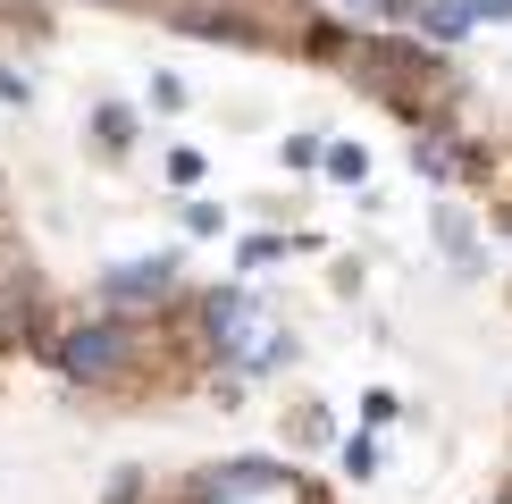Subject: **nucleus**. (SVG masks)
Returning a JSON list of instances; mask_svg holds the SVG:
<instances>
[{
    "instance_id": "obj_1",
    "label": "nucleus",
    "mask_w": 512,
    "mask_h": 504,
    "mask_svg": "<svg viewBox=\"0 0 512 504\" xmlns=\"http://www.w3.org/2000/svg\"><path fill=\"white\" fill-rule=\"evenodd\" d=\"M210 328H219V353L227 362H252V370H269L277 353V328H269V311L252 303V294H219V303H210Z\"/></svg>"
},
{
    "instance_id": "obj_2",
    "label": "nucleus",
    "mask_w": 512,
    "mask_h": 504,
    "mask_svg": "<svg viewBox=\"0 0 512 504\" xmlns=\"http://www.w3.org/2000/svg\"><path fill=\"white\" fill-rule=\"evenodd\" d=\"M210 504H294V479L269 471V462H227L210 479Z\"/></svg>"
},
{
    "instance_id": "obj_3",
    "label": "nucleus",
    "mask_w": 512,
    "mask_h": 504,
    "mask_svg": "<svg viewBox=\"0 0 512 504\" xmlns=\"http://www.w3.org/2000/svg\"><path fill=\"white\" fill-rule=\"evenodd\" d=\"M168 278H177V261H168V252H152V261L110 269V278H101V294H110V303H160V294H168Z\"/></svg>"
},
{
    "instance_id": "obj_4",
    "label": "nucleus",
    "mask_w": 512,
    "mask_h": 504,
    "mask_svg": "<svg viewBox=\"0 0 512 504\" xmlns=\"http://www.w3.org/2000/svg\"><path fill=\"white\" fill-rule=\"evenodd\" d=\"M59 362H68V378H110L118 370V328H76L59 345Z\"/></svg>"
},
{
    "instance_id": "obj_5",
    "label": "nucleus",
    "mask_w": 512,
    "mask_h": 504,
    "mask_svg": "<svg viewBox=\"0 0 512 504\" xmlns=\"http://www.w3.org/2000/svg\"><path fill=\"white\" fill-rule=\"evenodd\" d=\"M370 17H412V0H361Z\"/></svg>"
},
{
    "instance_id": "obj_6",
    "label": "nucleus",
    "mask_w": 512,
    "mask_h": 504,
    "mask_svg": "<svg viewBox=\"0 0 512 504\" xmlns=\"http://www.w3.org/2000/svg\"><path fill=\"white\" fill-rule=\"evenodd\" d=\"M471 17H512V0H471Z\"/></svg>"
}]
</instances>
